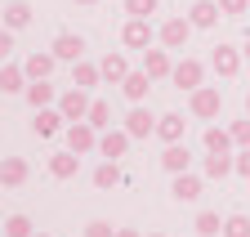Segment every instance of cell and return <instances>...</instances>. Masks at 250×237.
Masks as SVG:
<instances>
[{
  "mask_svg": "<svg viewBox=\"0 0 250 237\" xmlns=\"http://www.w3.org/2000/svg\"><path fill=\"white\" fill-rule=\"evenodd\" d=\"M36 237H54V233H36Z\"/></svg>",
  "mask_w": 250,
  "mask_h": 237,
  "instance_id": "obj_43",
  "label": "cell"
},
{
  "mask_svg": "<svg viewBox=\"0 0 250 237\" xmlns=\"http://www.w3.org/2000/svg\"><path fill=\"white\" fill-rule=\"evenodd\" d=\"M27 103L36 108V112H41V108H54V103H58V99H54V85H49V81H31V85H27Z\"/></svg>",
  "mask_w": 250,
  "mask_h": 237,
  "instance_id": "obj_24",
  "label": "cell"
},
{
  "mask_svg": "<svg viewBox=\"0 0 250 237\" xmlns=\"http://www.w3.org/2000/svg\"><path fill=\"white\" fill-rule=\"evenodd\" d=\"M76 5H99V0H76Z\"/></svg>",
  "mask_w": 250,
  "mask_h": 237,
  "instance_id": "obj_40",
  "label": "cell"
},
{
  "mask_svg": "<svg viewBox=\"0 0 250 237\" xmlns=\"http://www.w3.org/2000/svg\"><path fill=\"white\" fill-rule=\"evenodd\" d=\"M219 14H224V9H219V0H197V5L188 9L192 27H214V22H219Z\"/></svg>",
  "mask_w": 250,
  "mask_h": 237,
  "instance_id": "obj_21",
  "label": "cell"
},
{
  "mask_svg": "<svg viewBox=\"0 0 250 237\" xmlns=\"http://www.w3.org/2000/svg\"><path fill=\"white\" fill-rule=\"evenodd\" d=\"M130 143H134L130 130H103V134H99V152L112 157V161H121L125 152H130Z\"/></svg>",
  "mask_w": 250,
  "mask_h": 237,
  "instance_id": "obj_7",
  "label": "cell"
},
{
  "mask_svg": "<svg viewBox=\"0 0 250 237\" xmlns=\"http://www.w3.org/2000/svg\"><path fill=\"white\" fill-rule=\"evenodd\" d=\"M76 170H81V152H58V157H49V174L54 179H76Z\"/></svg>",
  "mask_w": 250,
  "mask_h": 237,
  "instance_id": "obj_16",
  "label": "cell"
},
{
  "mask_svg": "<svg viewBox=\"0 0 250 237\" xmlns=\"http://www.w3.org/2000/svg\"><path fill=\"white\" fill-rule=\"evenodd\" d=\"M0 184H5V188H22L27 184V161L22 157H5V166H0Z\"/></svg>",
  "mask_w": 250,
  "mask_h": 237,
  "instance_id": "obj_20",
  "label": "cell"
},
{
  "mask_svg": "<svg viewBox=\"0 0 250 237\" xmlns=\"http://www.w3.org/2000/svg\"><path fill=\"white\" fill-rule=\"evenodd\" d=\"M22 67H27V76H31V81H49V76H54V67H58V54H54V49H49V54H41V49H36V54H27V63H22Z\"/></svg>",
  "mask_w": 250,
  "mask_h": 237,
  "instance_id": "obj_12",
  "label": "cell"
},
{
  "mask_svg": "<svg viewBox=\"0 0 250 237\" xmlns=\"http://www.w3.org/2000/svg\"><path fill=\"white\" fill-rule=\"evenodd\" d=\"M99 81H103V67H99V63H76V72H72V85H81V90H94Z\"/></svg>",
  "mask_w": 250,
  "mask_h": 237,
  "instance_id": "obj_26",
  "label": "cell"
},
{
  "mask_svg": "<svg viewBox=\"0 0 250 237\" xmlns=\"http://www.w3.org/2000/svg\"><path fill=\"white\" fill-rule=\"evenodd\" d=\"M5 237H36V228H31L27 215H9L5 219Z\"/></svg>",
  "mask_w": 250,
  "mask_h": 237,
  "instance_id": "obj_30",
  "label": "cell"
},
{
  "mask_svg": "<svg viewBox=\"0 0 250 237\" xmlns=\"http://www.w3.org/2000/svg\"><path fill=\"white\" fill-rule=\"evenodd\" d=\"M143 72H147L152 81H166V76L174 72V63H170V49H143Z\"/></svg>",
  "mask_w": 250,
  "mask_h": 237,
  "instance_id": "obj_13",
  "label": "cell"
},
{
  "mask_svg": "<svg viewBox=\"0 0 250 237\" xmlns=\"http://www.w3.org/2000/svg\"><path fill=\"white\" fill-rule=\"evenodd\" d=\"M125 14L130 18H147V14H156V0H125Z\"/></svg>",
  "mask_w": 250,
  "mask_h": 237,
  "instance_id": "obj_33",
  "label": "cell"
},
{
  "mask_svg": "<svg viewBox=\"0 0 250 237\" xmlns=\"http://www.w3.org/2000/svg\"><path fill=\"white\" fill-rule=\"evenodd\" d=\"M27 22H31V5L14 0V5L5 9V27H14V32H18V27H27Z\"/></svg>",
  "mask_w": 250,
  "mask_h": 237,
  "instance_id": "obj_29",
  "label": "cell"
},
{
  "mask_svg": "<svg viewBox=\"0 0 250 237\" xmlns=\"http://www.w3.org/2000/svg\"><path fill=\"white\" fill-rule=\"evenodd\" d=\"M89 90H81V85H72V90L67 94H58V112L62 116H67V121H85V116H89Z\"/></svg>",
  "mask_w": 250,
  "mask_h": 237,
  "instance_id": "obj_2",
  "label": "cell"
},
{
  "mask_svg": "<svg viewBox=\"0 0 250 237\" xmlns=\"http://www.w3.org/2000/svg\"><path fill=\"white\" fill-rule=\"evenodd\" d=\"M161 166H166L170 174H183L188 166H192V157H188V148H183V143H166V152H161Z\"/></svg>",
  "mask_w": 250,
  "mask_h": 237,
  "instance_id": "obj_23",
  "label": "cell"
},
{
  "mask_svg": "<svg viewBox=\"0 0 250 237\" xmlns=\"http://www.w3.org/2000/svg\"><path fill=\"white\" fill-rule=\"evenodd\" d=\"M237 174H241V179H250V148H241V152H237Z\"/></svg>",
  "mask_w": 250,
  "mask_h": 237,
  "instance_id": "obj_37",
  "label": "cell"
},
{
  "mask_svg": "<svg viewBox=\"0 0 250 237\" xmlns=\"http://www.w3.org/2000/svg\"><path fill=\"white\" fill-rule=\"evenodd\" d=\"M85 121H89L94 130H112V108H107L103 99H94V103H89V116H85Z\"/></svg>",
  "mask_w": 250,
  "mask_h": 237,
  "instance_id": "obj_28",
  "label": "cell"
},
{
  "mask_svg": "<svg viewBox=\"0 0 250 237\" xmlns=\"http://www.w3.org/2000/svg\"><path fill=\"white\" fill-rule=\"evenodd\" d=\"M147 237H166V233H147Z\"/></svg>",
  "mask_w": 250,
  "mask_h": 237,
  "instance_id": "obj_42",
  "label": "cell"
},
{
  "mask_svg": "<svg viewBox=\"0 0 250 237\" xmlns=\"http://www.w3.org/2000/svg\"><path fill=\"white\" fill-rule=\"evenodd\" d=\"M0 85H5V94H27L31 76H27V67H18V63H5V72H0Z\"/></svg>",
  "mask_w": 250,
  "mask_h": 237,
  "instance_id": "obj_18",
  "label": "cell"
},
{
  "mask_svg": "<svg viewBox=\"0 0 250 237\" xmlns=\"http://www.w3.org/2000/svg\"><path fill=\"white\" fill-rule=\"evenodd\" d=\"M206 174H210V179H228V174H237V157L232 152H210L206 157Z\"/></svg>",
  "mask_w": 250,
  "mask_h": 237,
  "instance_id": "obj_19",
  "label": "cell"
},
{
  "mask_svg": "<svg viewBox=\"0 0 250 237\" xmlns=\"http://www.w3.org/2000/svg\"><path fill=\"white\" fill-rule=\"evenodd\" d=\"M232 148H237L232 130H219V126H210V130H206V152H232Z\"/></svg>",
  "mask_w": 250,
  "mask_h": 237,
  "instance_id": "obj_25",
  "label": "cell"
},
{
  "mask_svg": "<svg viewBox=\"0 0 250 237\" xmlns=\"http://www.w3.org/2000/svg\"><path fill=\"white\" fill-rule=\"evenodd\" d=\"M67 148H72V152H94V148H99V130H94L89 121H72L67 126Z\"/></svg>",
  "mask_w": 250,
  "mask_h": 237,
  "instance_id": "obj_6",
  "label": "cell"
},
{
  "mask_svg": "<svg viewBox=\"0 0 250 237\" xmlns=\"http://www.w3.org/2000/svg\"><path fill=\"white\" fill-rule=\"evenodd\" d=\"M219 108H224L219 85H201V90H192V116H197V121H214Z\"/></svg>",
  "mask_w": 250,
  "mask_h": 237,
  "instance_id": "obj_1",
  "label": "cell"
},
{
  "mask_svg": "<svg viewBox=\"0 0 250 237\" xmlns=\"http://www.w3.org/2000/svg\"><path fill=\"white\" fill-rule=\"evenodd\" d=\"M241 54H246V58H250V36H246V49H241Z\"/></svg>",
  "mask_w": 250,
  "mask_h": 237,
  "instance_id": "obj_39",
  "label": "cell"
},
{
  "mask_svg": "<svg viewBox=\"0 0 250 237\" xmlns=\"http://www.w3.org/2000/svg\"><path fill=\"white\" fill-rule=\"evenodd\" d=\"M183 134H188V121H183L179 112L156 116V139H161V143H183Z\"/></svg>",
  "mask_w": 250,
  "mask_h": 237,
  "instance_id": "obj_9",
  "label": "cell"
},
{
  "mask_svg": "<svg viewBox=\"0 0 250 237\" xmlns=\"http://www.w3.org/2000/svg\"><path fill=\"white\" fill-rule=\"evenodd\" d=\"M210 67H214L219 76H237V72H241V54H237L232 45H214V54H210Z\"/></svg>",
  "mask_w": 250,
  "mask_h": 237,
  "instance_id": "obj_11",
  "label": "cell"
},
{
  "mask_svg": "<svg viewBox=\"0 0 250 237\" xmlns=\"http://www.w3.org/2000/svg\"><path fill=\"white\" fill-rule=\"evenodd\" d=\"M170 197L174 201H197L201 197V179H197V174H174V184H170Z\"/></svg>",
  "mask_w": 250,
  "mask_h": 237,
  "instance_id": "obj_17",
  "label": "cell"
},
{
  "mask_svg": "<svg viewBox=\"0 0 250 237\" xmlns=\"http://www.w3.org/2000/svg\"><path fill=\"white\" fill-rule=\"evenodd\" d=\"M125 130H130L134 139H147V134H156V116H152L143 103H134L130 116H125Z\"/></svg>",
  "mask_w": 250,
  "mask_h": 237,
  "instance_id": "obj_10",
  "label": "cell"
},
{
  "mask_svg": "<svg viewBox=\"0 0 250 237\" xmlns=\"http://www.w3.org/2000/svg\"><path fill=\"white\" fill-rule=\"evenodd\" d=\"M99 67H103V81H107V85H121L125 76H130V63H125V54H103V63H99Z\"/></svg>",
  "mask_w": 250,
  "mask_h": 237,
  "instance_id": "obj_22",
  "label": "cell"
},
{
  "mask_svg": "<svg viewBox=\"0 0 250 237\" xmlns=\"http://www.w3.org/2000/svg\"><path fill=\"white\" fill-rule=\"evenodd\" d=\"M49 49L58 54V63H81L85 41H81V36H72V32H62V36H54V45H49Z\"/></svg>",
  "mask_w": 250,
  "mask_h": 237,
  "instance_id": "obj_14",
  "label": "cell"
},
{
  "mask_svg": "<svg viewBox=\"0 0 250 237\" xmlns=\"http://www.w3.org/2000/svg\"><path fill=\"white\" fill-rule=\"evenodd\" d=\"M170 81L179 85V90H201V81H206V67H201V58H183V63H174V72H170Z\"/></svg>",
  "mask_w": 250,
  "mask_h": 237,
  "instance_id": "obj_3",
  "label": "cell"
},
{
  "mask_svg": "<svg viewBox=\"0 0 250 237\" xmlns=\"http://www.w3.org/2000/svg\"><path fill=\"white\" fill-rule=\"evenodd\" d=\"M152 36H156V32H152L147 18H130V22L121 27V45H125V49H152Z\"/></svg>",
  "mask_w": 250,
  "mask_h": 237,
  "instance_id": "obj_4",
  "label": "cell"
},
{
  "mask_svg": "<svg viewBox=\"0 0 250 237\" xmlns=\"http://www.w3.org/2000/svg\"><path fill=\"white\" fill-rule=\"evenodd\" d=\"M246 116H250V94H246Z\"/></svg>",
  "mask_w": 250,
  "mask_h": 237,
  "instance_id": "obj_41",
  "label": "cell"
},
{
  "mask_svg": "<svg viewBox=\"0 0 250 237\" xmlns=\"http://www.w3.org/2000/svg\"><path fill=\"white\" fill-rule=\"evenodd\" d=\"M228 130H232V139H237V148H250V116H246V121H232Z\"/></svg>",
  "mask_w": 250,
  "mask_h": 237,
  "instance_id": "obj_34",
  "label": "cell"
},
{
  "mask_svg": "<svg viewBox=\"0 0 250 237\" xmlns=\"http://www.w3.org/2000/svg\"><path fill=\"white\" fill-rule=\"evenodd\" d=\"M156 36H161V45H166V49H183V45H188V36H192V18H166Z\"/></svg>",
  "mask_w": 250,
  "mask_h": 237,
  "instance_id": "obj_5",
  "label": "cell"
},
{
  "mask_svg": "<svg viewBox=\"0 0 250 237\" xmlns=\"http://www.w3.org/2000/svg\"><path fill=\"white\" fill-rule=\"evenodd\" d=\"M192 228H197L201 237H214V233H224V224H219V215H214V211H201Z\"/></svg>",
  "mask_w": 250,
  "mask_h": 237,
  "instance_id": "obj_31",
  "label": "cell"
},
{
  "mask_svg": "<svg viewBox=\"0 0 250 237\" xmlns=\"http://www.w3.org/2000/svg\"><path fill=\"white\" fill-rule=\"evenodd\" d=\"M116 184H121V166L107 157L99 170H94V188H103V193H107V188H116Z\"/></svg>",
  "mask_w": 250,
  "mask_h": 237,
  "instance_id": "obj_27",
  "label": "cell"
},
{
  "mask_svg": "<svg viewBox=\"0 0 250 237\" xmlns=\"http://www.w3.org/2000/svg\"><path fill=\"white\" fill-rule=\"evenodd\" d=\"M219 9L237 18V14H246V9H250V0H219Z\"/></svg>",
  "mask_w": 250,
  "mask_h": 237,
  "instance_id": "obj_36",
  "label": "cell"
},
{
  "mask_svg": "<svg viewBox=\"0 0 250 237\" xmlns=\"http://www.w3.org/2000/svg\"><path fill=\"white\" fill-rule=\"evenodd\" d=\"M62 121H67V116H62L58 108H41L36 121H31V134H36V139H54V134L62 130Z\"/></svg>",
  "mask_w": 250,
  "mask_h": 237,
  "instance_id": "obj_8",
  "label": "cell"
},
{
  "mask_svg": "<svg viewBox=\"0 0 250 237\" xmlns=\"http://www.w3.org/2000/svg\"><path fill=\"white\" fill-rule=\"evenodd\" d=\"M224 237H250V215H228L224 219Z\"/></svg>",
  "mask_w": 250,
  "mask_h": 237,
  "instance_id": "obj_32",
  "label": "cell"
},
{
  "mask_svg": "<svg viewBox=\"0 0 250 237\" xmlns=\"http://www.w3.org/2000/svg\"><path fill=\"white\" fill-rule=\"evenodd\" d=\"M85 237H116V228L107 219H94V224H85Z\"/></svg>",
  "mask_w": 250,
  "mask_h": 237,
  "instance_id": "obj_35",
  "label": "cell"
},
{
  "mask_svg": "<svg viewBox=\"0 0 250 237\" xmlns=\"http://www.w3.org/2000/svg\"><path fill=\"white\" fill-rule=\"evenodd\" d=\"M116 237H143L139 228H116Z\"/></svg>",
  "mask_w": 250,
  "mask_h": 237,
  "instance_id": "obj_38",
  "label": "cell"
},
{
  "mask_svg": "<svg viewBox=\"0 0 250 237\" xmlns=\"http://www.w3.org/2000/svg\"><path fill=\"white\" fill-rule=\"evenodd\" d=\"M121 90H125V99H130V103H143V99L152 94V76L139 67V72H130V76L121 81Z\"/></svg>",
  "mask_w": 250,
  "mask_h": 237,
  "instance_id": "obj_15",
  "label": "cell"
}]
</instances>
